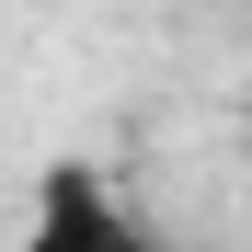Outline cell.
I'll use <instances>...</instances> for the list:
<instances>
[{
  "instance_id": "obj_1",
  "label": "cell",
  "mask_w": 252,
  "mask_h": 252,
  "mask_svg": "<svg viewBox=\"0 0 252 252\" xmlns=\"http://www.w3.org/2000/svg\"><path fill=\"white\" fill-rule=\"evenodd\" d=\"M12 252H160V241H149V218L92 172V160H58V172L34 184V218H23Z\"/></svg>"
}]
</instances>
